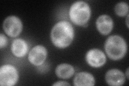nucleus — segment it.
I'll list each match as a JSON object with an SVG mask.
<instances>
[{"mask_svg":"<svg viewBox=\"0 0 129 86\" xmlns=\"http://www.w3.org/2000/svg\"><path fill=\"white\" fill-rule=\"evenodd\" d=\"M51 40L55 46L59 48L68 47L73 40L74 30L72 24L66 20L56 23L51 32Z\"/></svg>","mask_w":129,"mask_h":86,"instance_id":"1","label":"nucleus"},{"mask_svg":"<svg viewBox=\"0 0 129 86\" xmlns=\"http://www.w3.org/2000/svg\"><path fill=\"white\" fill-rule=\"evenodd\" d=\"M104 48L109 58L114 60L122 59L127 52L125 40L118 35L109 37L105 43Z\"/></svg>","mask_w":129,"mask_h":86,"instance_id":"2","label":"nucleus"},{"mask_svg":"<svg viewBox=\"0 0 129 86\" xmlns=\"http://www.w3.org/2000/svg\"><path fill=\"white\" fill-rule=\"evenodd\" d=\"M69 16L71 21L76 25H84L90 17V8L88 3L84 1L75 2L70 8Z\"/></svg>","mask_w":129,"mask_h":86,"instance_id":"3","label":"nucleus"},{"mask_svg":"<svg viewBox=\"0 0 129 86\" xmlns=\"http://www.w3.org/2000/svg\"><path fill=\"white\" fill-rule=\"evenodd\" d=\"M18 72L11 65H3L0 68V84L1 86L14 85L18 80Z\"/></svg>","mask_w":129,"mask_h":86,"instance_id":"4","label":"nucleus"},{"mask_svg":"<svg viewBox=\"0 0 129 86\" xmlns=\"http://www.w3.org/2000/svg\"><path fill=\"white\" fill-rule=\"evenodd\" d=\"M3 28L5 33L11 37H17L23 29V24L18 17L10 16L4 20Z\"/></svg>","mask_w":129,"mask_h":86,"instance_id":"5","label":"nucleus"},{"mask_svg":"<svg viewBox=\"0 0 129 86\" xmlns=\"http://www.w3.org/2000/svg\"><path fill=\"white\" fill-rule=\"evenodd\" d=\"M106 56L101 50L93 48L88 51L86 55L87 63L92 67H100L106 62Z\"/></svg>","mask_w":129,"mask_h":86,"instance_id":"6","label":"nucleus"},{"mask_svg":"<svg viewBox=\"0 0 129 86\" xmlns=\"http://www.w3.org/2000/svg\"><path fill=\"white\" fill-rule=\"evenodd\" d=\"M46 48L42 45H37L31 49L28 55L29 62L36 66L42 65L47 58Z\"/></svg>","mask_w":129,"mask_h":86,"instance_id":"7","label":"nucleus"},{"mask_svg":"<svg viewBox=\"0 0 129 86\" xmlns=\"http://www.w3.org/2000/svg\"><path fill=\"white\" fill-rule=\"evenodd\" d=\"M106 81L108 84L112 86L122 85L125 82L124 74L118 69H111L106 74Z\"/></svg>","mask_w":129,"mask_h":86,"instance_id":"8","label":"nucleus"},{"mask_svg":"<svg viewBox=\"0 0 129 86\" xmlns=\"http://www.w3.org/2000/svg\"><path fill=\"white\" fill-rule=\"evenodd\" d=\"M96 25L101 34L106 36L110 34L112 31L114 26V22L110 16L102 15L97 19Z\"/></svg>","mask_w":129,"mask_h":86,"instance_id":"9","label":"nucleus"},{"mask_svg":"<svg viewBox=\"0 0 129 86\" xmlns=\"http://www.w3.org/2000/svg\"><path fill=\"white\" fill-rule=\"evenodd\" d=\"M75 86H92L95 84V80L91 74L86 72L77 73L73 80Z\"/></svg>","mask_w":129,"mask_h":86,"instance_id":"10","label":"nucleus"},{"mask_svg":"<svg viewBox=\"0 0 129 86\" xmlns=\"http://www.w3.org/2000/svg\"><path fill=\"white\" fill-rule=\"evenodd\" d=\"M11 50L15 56L22 58L26 54L28 51L27 44L23 39H16L12 43Z\"/></svg>","mask_w":129,"mask_h":86,"instance_id":"11","label":"nucleus"},{"mask_svg":"<svg viewBox=\"0 0 129 86\" xmlns=\"http://www.w3.org/2000/svg\"><path fill=\"white\" fill-rule=\"evenodd\" d=\"M55 74L59 78L68 79L74 74L75 69L73 66L68 64H61L56 67Z\"/></svg>","mask_w":129,"mask_h":86,"instance_id":"12","label":"nucleus"},{"mask_svg":"<svg viewBox=\"0 0 129 86\" xmlns=\"http://www.w3.org/2000/svg\"><path fill=\"white\" fill-rule=\"evenodd\" d=\"M128 6L126 2H119L115 7V13L119 16L123 17L128 14Z\"/></svg>","mask_w":129,"mask_h":86,"instance_id":"13","label":"nucleus"},{"mask_svg":"<svg viewBox=\"0 0 129 86\" xmlns=\"http://www.w3.org/2000/svg\"><path fill=\"white\" fill-rule=\"evenodd\" d=\"M8 40L6 37L3 34L0 35V48L1 49L5 47L7 45Z\"/></svg>","mask_w":129,"mask_h":86,"instance_id":"14","label":"nucleus"},{"mask_svg":"<svg viewBox=\"0 0 129 86\" xmlns=\"http://www.w3.org/2000/svg\"><path fill=\"white\" fill-rule=\"evenodd\" d=\"M53 85H63V86H65V85H70V84L69 83H68L66 81H58L56 82H55L54 84H53Z\"/></svg>","mask_w":129,"mask_h":86,"instance_id":"15","label":"nucleus"},{"mask_svg":"<svg viewBox=\"0 0 129 86\" xmlns=\"http://www.w3.org/2000/svg\"><path fill=\"white\" fill-rule=\"evenodd\" d=\"M126 25L127 27H128V15L127 14V16L126 18Z\"/></svg>","mask_w":129,"mask_h":86,"instance_id":"16","label":"nucleus"},{"mask_svg":"<svg viewBox=\"0 0 129 86\" xmlns=\"http://www.w3.org/2000/svg\"><path fill=\"white\" fill-rule=\"evenodd\" d=\"M126 76L127 79H128V68L127 69L126 72Z\"/></svg>","mask_w":129,"mask_h":86,"instance_id":"17","label":"nucleus"}]
</instances>
